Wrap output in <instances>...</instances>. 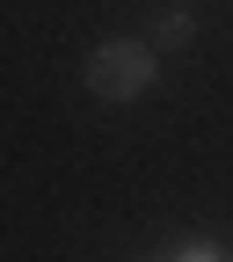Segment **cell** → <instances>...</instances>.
<instances>
[{
  "label": "cell",
  "mask_w": 233,
  "mask_h": 262,
  "mask_svg": "<svg viewBox=\"0 0 233 262\" xmlns=\"http://www.w3.org/2000/svg\"><path fill=\"white\" fill-rule=\"evenodd\" d=\"M80 80H88V95H95V102H139V95L160 80V44L110 37V44H95V51H88Z\"/></svg>",
  "instance_id": "obj_1"
},
{
  "label": "cell",
  "mask_w": 233,
  "mask_h": 262,
  "mask_svg": "<svg viewBox=\"0 0 233 262\" xmlns=\"http://www.w3.org/2000/svg\"><path fill=\"white\" fill-rule=\"evenodd\" d=\"M189 37H197V15L182 8V0H175V8H160V15H153V44H160V51H182Z\"/></svg>",
  "instance_id": "obj_2"
},
{
  "label": "cell",
  "mask_w": 233,
  "mask_h": 262,
  "mask_svg": "<svg viewBox=\"0 0 233 262\" xmlns=\"http://www.w3.org/2000/svg\"><path fill=\"white\" fill-rule=\"evenodd\" d=\"M160 255H168V262H219V255H233V248L211 241V233H182V241H168Z\"/></svg>",
  "instance_id": "obj_3"
}]
</instances>
